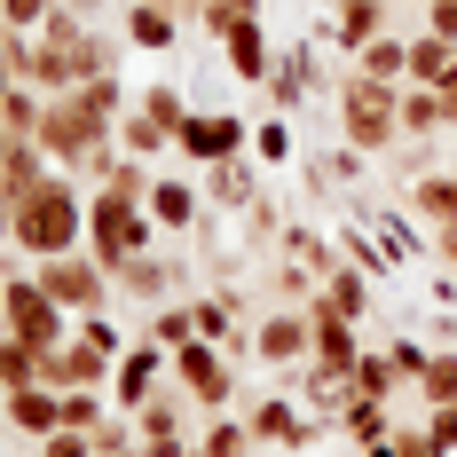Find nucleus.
<instances>
[{"instance_id":"32","label":"nucleus","mask_w":457,"mask_h":457,"mask_svg":"<svg viewBox=\"0 0 457 457\" xmlns=\"http://www.w3.org/2000/svg\"><path fill=\"white\" fill-rule=\"evenodd\" d=\"M426 434L442 442V450L457 457V403H434V418H426Z\"/></svg>"},{"instance_id":"25","label":"nucleus","mask_w":457,"mask_h":457,"mask_svg":"<svg viewBox=\"0 0 457 457\" xmlns=\"http://www.w3.org/2000/svg\"><path fill=\"white\" fill-rule=\"evenodd\" d=\"M403 386V370H395V355H355V395H370V403H386Z\"/></svg>"},{"instance_id":"17","label":"nucleus","mask_w":457,"mask_h":457,"mask_svg":"<svg viewBox=\"0 0 457 457\" xmlns=\"http://www.w3.org/2000/svg\"><path fill=\"white\" fill-rule=\"evenodd\" d=\"M450 79H457V40L418 32L411 40V87H450Z\"/></svg>"},{"instance_id":"2","label":"nucleus","mask_w":457,"mask_h":457,"mask_svg":"<svg viewBox=\"0 0 457 457\" xmlns=\"http://www.w3.org/2000/svg\"><path fill=\"white\" fill-rule=\"evenodd\" d=\"M331 103H339V135H347V150H363V158L395 150V135H403V87L347 71V79L331 87Z\"/></svg>"},{"instance_id":"7","label":"nucleus","mask_w":457,"mask_h":457,"mask_svg":"<svg viewBox=\"0 0 457 457\" xmlns=\"http://www.w3.org/2000/svg\"><path fill=\"white\" fill-rule=\"evenodd\" d=\"M166 370H174V355H166V347H158V339H135V347H127V355H119V370H111V378H119V386H111V395H119V411L135 418L142 403H150V395H158V378H166Z\"/></svg>"},{"instance_id":"23","label":"nucleus","mask_w":457,"mask_h":457,"mask_svg":"<svg viewBox=\"0 0 457 457\" xmlns=\"http://www.w3.org/2000/svg\"><path fill=\"white\" fill-rule=\"evenodd\" d=\"M119 150H127V158H158V150H174V135L150 127L142 111H127V119H119Z\"/></svg>"},{"instance_id":"10","label":"nucleus","mask_w":457,"mask_h":457,"mask_svg":"<svg viewBox=\"0 0 457 457\" xmlns=\"http://www.w3.org/2000/svg\"><path fill=\"white\" fill-rule=\"evenodd\" d=\"M150 221L158 228H197L205 221V197H197V182H182V174H166V182H150Z\"/></svg>"},{"instance_id":"11","label":"nucleus","mask_w":457,"mask_h":457,"mask_svg":"<svg viewBox=\"0 0 457 457\" xmlns=\"http://www.w3.org/2000/svg\"><path fill=\"white\" fill-rule=\"evenodd\" d=\"M253 347H261V363H300V355H316V323L308 316H269L253 331Z\"/></svg>"},{"instance_id":"9","label":"nucleus","mask_w":457,"mask_h":457,"mask_svg":"<svg viewBox=\"0 0 457 457\" xmlns=\"http://www.w3.org/2000/svg\"><path fill=\"white\" fill-rule=\"evenodd\" d=\"M221 55H228V71L245 79V87H269V32H261V16H237L228 24V40H221Z\"/></svg>"},{"instance_id":"13","label":"nucleus","mask_w":457,"mask_h":457,"mask_svg":"<svg viewBox=\"0 0 457 457\" xmlns=\"http://www.w3.org/2000/svg\"><path fill=\"white\" fill-rule=\"evenodd\" d=\"M253 442H292V450H308V442H323V426L316 418H300L292 403H253Z\"/></svg>"},{"instance_id":"15","label":"nucleus","mask_w":457,"mask_h":457,"mask_svg":"<svg viewBox=\"0 0 457 457\" xmlns=\"http://www.w3.org/2000/svg\"><path fill=\"white\" fill-rule=\"evenodd\" d=\"M308 323H316V363L323 370H355V355H363V347H355V323L316 308V300H308Z\"/></svg>"},{"instance_id":"26","label":"nucleus","mask_w":457,"mask_h":457,"mask_svg":"<svg viewBox=\"0 0 457 457\" xmlns=\"http://www.w3.org/2000/svg\"><path fill=\"white\" fill-rule=\"evenodd\" d=\"M150 339H158V347H166V355H174V347H189V339H197V308H158V316H150Z\"/></svg>"},{"instance_id":"1","label":"nucleus","mask_w":457,"mask_h":457,"mask_svg":"<svg viewBox=\"0 0 457 457\" xmlns=\"http://www.w3.org/2000/svg\"><path fill=\"white\" fill-rule=\"evenodd\" d=\"M87 237V197H79V182L71 174H47L16 213H8V245L16 253H32V261H47V253H71Z\"/></svg>"},{"instance_id":"37","label":"nucleus","mask_w":457,"mask_h":457,"mask_svg":"<svg viewBox=\"0 0 457 457\" xmlns=\"http://www.w3.org/2000/svg\"><path fill=\"white\" fill-rule=\"evenodd\" d=\"M0 300H8V284H0Z\"/></svg>"},{"instance_id":"16","label":"nucleus","mask_w":457,"mask_h":457,"mask_svg":"<svg viewBox=\"0 0 457 457\" xmlns=\"http://www.w3.org/2000/svg\"><path fill=\"white\" fill-rule=\"evenodd\" d=\"M182 276H189L182 261H150V253H135L127 269H111V284H119V292H135V300H166Z\"/></svg>"},{"instance_id":"8","label":"nucleus","mask_w":457,"mask_h":457,"mask_svg":"<svg viewBox=\"0 0 457 457\" xmlns=\"http://www.w3.org/2000/svg\"><path fill=\"white\" fill-rule=\"evenodd\" d=\"M174 378H182V395L189 403H205V411H221L228 403V363L213 355V339H189V347H174Z\"/></svg>"},{"instance_id":"35","label":"nucleus","mask_w":457,"mask_h":457,"mask_svg":"<svg viewBox=\"0 0 457 457\" xmlns=\"http://www.w3.org/2000/svg\"><path fill=\"white\" fill-rule=\"evenodd\" d=\"M71 8H79V16H95V8H103V0H71Z\"/></svg>"},{"instance_id":"30","label":"nucleus","mask_w":457,"mask_h":457,"mask_svg":"<svg viewBox=\"0 0 457 457\" xmlns=\"http://www.w3.org/2000/svg\"><path fill=\"white\" fill-rule=\"evenodd\" d=\"M245 450H253V426H228L221 418V426L205 434V457H245Z\"/></svg>"},{"instance_id":"18","label":"nucleus","mask_w":457,"mask_h":457,"mask_svg":"<svg viewBox=\"0 0 457 457\" xmlns=\"http://www.w3.org/2000/svg\"><path fill=\"white\" fill-rule=\"evenodd\" d=\"M355 71H363V79H386V87H411V40L378 32V40L355 55Z\"/></svg>"},{"instance_id":"4","label":"nucleus","mask_w":457,"mask_h":457,"mask_svg":"<svg viewBox=\"0 0 457 457\" xmlns=\"http://www.w3.org/2000/svg\"><path fill=\"white\" fill-rule=\"evenodd\" d=\"M0 323L24 339V347H63L71 339V308L47 292L40 276H8V300H0Z\"/></svg>"},{"instance_id":"34","label":"nucleus","mask_w":457,"mask_h":457,"mask_svg":"<svg viewBox=\"0 0 457 457\" xmlns=\"http://www.w3.org/2000/svg\"><path fill=\"white\" fill-rule=\"evenodd\" d=\"M237 8H245V16H261V8H269V0H237Z\"/></svg>"},{"instance_id":"33","label":"nucleus","mask_w":457,"mask_h":457,"mask_svg":"<svg viewBox=\"0 0 457 457\" xmlns=\"http://www.w3.org/2000/svg\"><path fill=\"white\" fill-rule=\"evenodd\" d=\"M8 87H24V79H16V71H8V55H0V95H8Z\"/></svg>"},{"instance_id":"12","label":"nucleus","mask_w":457,"mask_h":457,"mask_svg":"<svg viewBox=\"0 0 457 457\" xmlns=\"http://www.w3.org/2000/svg\"><path fill=\"white\" fill-rule=\"evenodd\" d=\"M331 47H347V55H363L378 32H386V0H347V8H331Z\"/></svg>"},{"instance_id":"29","label":"nucleus","mask_w":457,"mask_h":457,"mask_svg":"<svg viewBox=\"0 0 457 457\" xmlns=\"http://www.w3.org/2000/svg\"><path fill=\"white\" fill-rule=\"evenodd\" d=\"M47 16H55V0H0V24H16V32H40Z\"/></svg>"},{"instance_id":"22","label":"nucleus","mask_w":457,"mask_h":457,"mask_svg":"<svg viewBox=\"0 0 457 457\" xmlns=\"http://www.w3.org/2000/svg\"><path fill=\"white\" fill-rule=\"evenodd\" d=\"M411 205H418L434 228H450V221H457V174H426V182L411 189Z\"/></svg>"},{"instance_id":"31","label":"nucleus","mask_w":457,"mask_h":457,"mask_svg":"<svg viewBox=\"0 0 457 457\" xmlns=\"http://www.w3.org/2000/svg\"><path fill=\"white\" fill-rule=\"evenodd\" d=\"M40 457H95V442H87V434H71V426H63V434H47V442H40Z\"/></svg>"},{"instance_id":"19","label":"nucleus","mask_w":457,"mask_h":457,"mask_svg":"<svg viewBox=\"0 0 457 457\" xmlns=\"http://www.w3.org/2000/svg\"><path fill=\"white\" fill-rule=\"evenodd\" d=\"M403 135H457L450 127V103H442V87H403Z\"/></svg>"},{"instance_id":"3","label":"nucleus","mask_w":457,"mask_h":457,"mask_svg":"<svg viewBox=\"0 0 457 457\" xmlns=\"http://www.w3.org/2000/svg\"><path fill=\"white\" fill-rule=\"evenodd\" d=\"M150 237H158V221H150L142 197H127V189H95L87 197V253L103 269H127L135 253H150Z\"/></svg>"},{"instance_id":"36","label":"nucleus","mask_w":457,"mask_h":457,"mask_svg":"<svg viewBox=\"0 0 457 457\" xmlns=\"http://www.w3.org/2000/svg\"><path fill=\"white\" fill-rule=\"evenodd\" d=\"M323 8H347V0H323Z\"/></svg>"},{"instance_id":"14","label":"nucleus","mask_w":457,"mask_h":457,"mask_svg":"<svg viewBox=\"0 0 457 457\" xmlns=\"http://www.w3.org/2000/svg\"><path fill=\"white\" fill-rule=\"evenodd\" d=\"M8 418H16L32 442L63 434V386H16V395H8Z\"/></svg>"},{"instance_id":"20","label":"nucleus","mask_w":457,"mask_h":457,"mask_svg":"<svg viewBox=\"0 0 457 457\" xmlns=\"http://www.w3.org/2000/svg\"><path fill=\"white\" fill-rule=\"evenodd\" d=\"M205 197L228 205V213H245V205L261 197V182H253V166H245V158H221V166H205Z\"/></svg>"},{"instance_id":"27","label":"nucleus","mask_w":457,"mask_h":457,"mask_svg":"<svg viewBox=\"0 0 457 457\" xmlns=\"http://www.w3.org/2000/svg\"><path fill=\"white\" fill-rule=\"evenodd\" d=\"M418 386H426V403H457V355H450V347H442V355H426Z\"/></svg>"},{"instance_id":"21","label":"nucleus","mask_w":457,"mask_h":457,"mask_svg":"<svg viewBox=\"0 0 457 457\" xmlns=\"http://www.w3.org/2000/svg\"><path fill=\"white\" fill-rule=\"evenodd\" d=\"M174 24H182V16H174L166 0H135V8H127V40H135V47H166V40H174Z\"/></svg>"},{"instance_id":"28","label":"nucleus","mask_w":457,"mask_h":457,"mask_svg":"<svg viewBox=\"0 0 457 457\" xmlns=\"http://www.w3.org/2000/svg\"><path fill=\"white\" fill-rule=\"evenodd\" d=\"M253 158H261V166H284V158H292V135H284V119H261V127H253Z\"/></svg>"},{"instance_id":"24","label":"nucleus","mask_w":457,"mask_h":457,"mask_svg":"<svg viewBox=\"0 0 457 457\" xmlns=\"http://www.w3.org/2000/svg\"><path fill=\"white\" fill-rule=\"evenodd\" d=\"M150 127H166V135H182V119H189V103H182V87H142V103H135Z\"/></svg>"},{"instance_id":"5","label":"nucleus","mask_w":457,"mask_h":457,"mask_svg":"<svg viewBox=\"0 0 457 457\" xmlns=\"http://www.w3.org/2000/svg\"><path fill=\"white\" fill-rule=\"evenodd\" d=\"M40 284L71 308V316H103V308H111V269H103L95 253H79V245H71V253H47Z\"/></svg>"},{"instance_id":"6","label":"nucleus","mask_w":457,"mask_h":457,"mask_svg":"<svg viewBox=\"0 0 457 457\" xmlns=\"http://www.w3.org/2000/svg\"><path fill=\"white\" fill-rule=\"evenodd\" d=\"M174 150H182V158H197V166L245 158V150H253V119H237V111H189L182 135H174Z\"/></svg>"}]
</instances>
